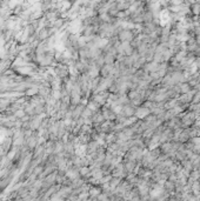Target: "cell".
Listing matches in <instances>:
<instances>
[{"instance_id": "6da1fadb", "label": "cell", "mask_w": 200, "mask_h": 201, "mask_svg": "<svg viewBox=\"0 0 200 201\" xmlns=\"http://www.w3.org/2000/svg\"><path fill=\"white\" fill-rule=\"evenodd\" d=\"M151 114V111L150 108H147L145 106H140V107H136V113H134V116H136V119H140V120H144L146 116Z\"/></svg>"}]
</instances>
